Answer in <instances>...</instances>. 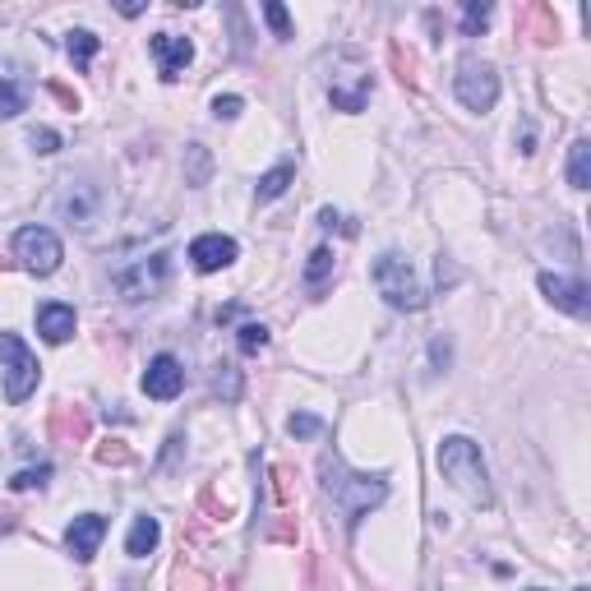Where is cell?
I'll return each mask as SVG.
<instances>
[{"mask_svg":"<svg viewBox=\"0 0 591 591\" xmlns=\"http://www.w3.org/2000/svg\"><path fill=\"white\" fill-rule=\"evenodd\" d=\"M319 485H324L328 504L338 508V518L347 531H356V522L370 513V508H379L388 499V476L384 471H374V476H365V471H351L347 462H342L338 448H328L324 458H319Z\"/></svg>","mask_w":591,"mask_h":591,"instance_id":"obj_1","label":"cell"},{"mask_svg":"<svg viewBox=\"0 0 591 591\" xmlns=\"http://www.w3.org/2000/svg\"><path fill=\"white\" fill-rule=\"evenodd\" d=\"M439 471H444L453 490L467 495L476 508H495V485H490V471H485L481 448L471 444L467 435H448L439 444Z\"/></svg>","mask_w":591,"mask_h":591,"instance_id":"obj_2","label":"cell"},{"mask_svg":"<svg viewBox=\"0 0 591 591\" xmlns=\"http://www.w3.org/2000/svg\"><path fill=\"white\" fill-rule=\"evenodd\" d=\"M374 93V74H370V61H365L356 47H342L328 56V102L338 111H365Z\"/></svg>","mask_w":591,"mask_h":591,"instance_id":"obj_3","label":"cell"},{"mask_svg":"<svg viewBox=\"0 0 591 591\" xmlns=\"http://www.w3.org/2000/svg\"><path fill=\"white\" fill-rule=\"evenodd\" d=\"M374 287H379V296H384L393 310H425V287L421 278H416V268L402 259V254H379L374 259Z\"/></svg>","mask_w":591,"mask_h":591,"instance_id":"obj_4","label":"cell"},{"mask_svg":"<svg viewBox=\"0 0 591 591\" xmlns=\"http://www.w3.org/2000/svg\"><path fill=\"white\" fill-rule=\"evenodd\" d=\"M167 273H171V254L157 250L144 254V259H130L111 273V287L121 291V301H153L157 291L167 287Z\"/></svg>","mask_w":591,"mask_h":591,"instance_id":"obj_5","label":"cell"},{"mask_svg":"<svg viewBox=\"0 0 591 591\" xmlns=\"http://www.w3.org/2000/svg\"><path fill=\"white\" fill-rule=\"evenodd\" d=\"M0 370H5V398L10 402H28L37 393L42 365H37V356L24 347V338L0 333Z\"/></svg>","mask_w":591,"mask_h":591,"instance_id":"obj_6","label":"cell"},{"mask_svg":"<svg viewBox=\"0 0 591 591\" xmlns=\"http://www.w3.org/2000/svg\"><path fill=\"white\" fill-rule=\"evenodd\" d=\"M453 93L467 111H490L499 102V74L490 61L481 56H462L458 61V74H453Z\"/></svg>","mask_w":591,"mask_h":591,"instance_id":"obj_7","label":"cell"},{"mask_svg":"<svg viewBox=\"0 0 591 591\" xmlns=\"http://www.w3.org/2000/svg\"><path fill=\"white\" fill-rule=\"evenodd\" d=\"M14 254H19V264L28 268V273H37V278H47V273H56L61 268V236L51 227H19L14 231Z\"/></svg>","mask_w":591,"mask_h":591,"instance_id":"obj_8","label":"cell"},{"mask_svg":"<svg viewBox=\"0 0 591 591\" xmlns=\"http://www.w3.org/2000/svg\"><path fill=\"white\" fill-rule=\"evenodd\" d=\"M541 296L555 310H564V314H573V319H587V310H591V291H587V282H578V278H564V273H541Z\"/></svg>","mask_w":591,"mask_h":591,"instance_id":"obj_9","label":"cell"},{"mask_svg":"<svg viewBox=\"0 0 591 591\" xmlns=\"http://www.w3.org/2000/svg\"><path fill=\"white\" fill-rule=\"evenodd\" d=\"M97 185H88V181H61V199H56V208H61V218L70 222V227H93V218H97Z\"/></svg>","mask_w":591,"mask_h":591,"instance_id":"obj_10","label":"cell"},{"mask_svg":"<svg viewBox=\"0 0 591 591\" xmlns=\"http://www.w3.org/2000/svg\"><path fill=\"white\" fill-rule=\"evenodd\" d=\"M33 97V79L19 61H0V121H14L19 111H28Z\"/></svg>","mask_w":591,"mask_h":591,"instance_id":"obj_11","label":"cell"},{"mask_svg":"<svg viewBox=\"0 0 591 591\" xmlns=\"http://www.w3.org/2000/svg\"><path fill=\"white\" fill-rule=\"evenodd\" d=\"M148 51H153L157 74H162V79H181L185 65L194 61V42L190 37H176V33H157L153 42H148Z\"/></svg>","mask_w":591,"mask_h":591,"instance_id":"obj_12","label":"cell"},{"mask_svg":"<svg viewBox=\"0 0 591 591\" xmlns=\"http://www.w3.org/2000/svg\"><path fill=\"white\" fill-rule=\"evenodd\" d=\"M236 254H241V245L231 241V236H222V231H208V236H199L190 245V259L199 273H222V268L236 264Z\"/></svg>","mask_w":591,"mask_h":591,"instance_id":"obj_13","label":"cell"},{"mask_svg":"<svg viewBox=\"0 0 591 591\" xmlns=\"http://www.w3.org/2000/svg\"><path fill=\"white\" fill-rule=\"evenodd\" d=\"M181 388H185V370H181L176 356H153V361H148V370H144V393L148 398L171 402Z\"/></svg>","mask_w":591,"mask_h":591,"instance_id":"obj_14","label":"cell"},{"mask_svg":"<svg viewBox=\"0 0 591 591\" xmlns=\"http://www.w3.org/2000/svg\"><path fill=\"white\" fill-rule=\"evenodd\" d=\"M102 536H107V518H102V513H84V518H74L70 531H65V550H70L79 564H93Z\"/></svg>","mask_w":591,"mask_h":591,"instance_id":"obj_15","label":"cell"},{"mask_svg":"<svg viewBox=\"0 0 591 591\" xmlns=\"http://www.w3.org/2000/svg\"><path fill=\"white\" fill-rule=\"evenodd\" d=\"M37 333L51 342V347H61V342L74 338V310L61 301H47L37 305Z\"/></svg>","mask_w":591,"mask_h":591,"instance_id":"obj_16","label":"cell"},{"mask_svg":"<svg viewBox=\"0 0 591 591\" xmlns=\"http://www.w3.org/2000/svg\"><path fill=\"white\" fill-rule=\"evenodd\" d=\"M88 411L84 407H56L51 411V439L56 444H84L88 439Z\"/></svg>","mask_w":591,"mask_h":591,"instance_id":"obj_17","label":"cell"},{"mask_svg":"<svg viewBox=\"0 0 591 591\" xmlns=\"http://www.w3.org/2000/svg\"><path fill=\"white\" fill-rule=\"evenodd\" d=\"M157 541H162V522L153 518V513H139L130 527V536H125V555L130 559H148L157 550Z\"/></svg>","mask_w":591,"mask_h":591,"instance_id":"obj_18","label":"cell"},{"mask_svg":"<svg viewBox=\"0 0 591 591\" xmlns=\"http://www.w3.org/2000/svg\"><path fill=\"white\" fill-rule=\"evenodd\" d=\"M291 181H296V162H278L273 171H264V176H259V185H254V199H259V204H268V199H282Z\"/></svg>","mask_w":591,"mask_h":591,"instance_id":"obj_19","label":"cell"},{"mask_svg":"<svg viewBox=\"0 0 591 591\" xmlns=\"http://www.w3.org/2000/svg\"><path fill=\"white\" fill-rule=\"evenodd\" d=\"M568 185L591 190V139H573V148H568Z\"/></svg>","mask_w":591,"mask_h":591,"instance_id":"obj_20","label":"cell"},{"mask_svg":"<svg viewBox=\"0 0 591 591\" xmlns=\"http://www.w3.org/2000/svg\"><path fill=\"white\" fill-rule=\"evenodd\" d=\"M522 19H527L531 37H536L541 47H550V42L559 37V19H555V10H550V5H527V10H522Z\"/></svg>","mask_w":591,"mask_h":591,"instance_id":"obj_21","label":"cell"},{"mask_svg":"<svg viewBox=\"0 0 591 591\" xmlns=\"http://www.w3.org/2000/svg\"><path fill=\"white\" fill-rule=\"evenodd\" d=\"M97 47H102V42H97V33H88V28H74L70 42H65L74 70H88V65H93V56H97Z\"/></svg>","mask_w":591,"mask_h":591,"instance_id":"obj_22","label":"cell"},{"mask_svg":"<svg viewBox=\"0 0 591 591\" xmlns=\"http://www.w3.org/2000/svg\"><path fill=\"white\" fill-rule=\"evenodd\" d=\"M328 278H333V250H328V245H319V250L310 254V264H305V287L324 291Z\"/></svg>","mask_w":591,"mask_h":591,"instance_id":"obj_23","label":"cell"},{"mask_svg":"<svg viewBox=\"0 0 591 591\" xmlns=\"http://www.w3.org/2000/svg\"><path fill=\"white\" fill-rule=\"evenodd\" d=\"M97 462H102V467H130L134 448L125 444V439H107V444H97Z\"/></svg>","mask_w":591,"mask_h":591,"instance_id":"obj_24","label":"cell"},{"mask_svg":"<svg viewBox=\"0 0 591 591\" xmlns=\"http://www.w3.org/2000/svg\"><path fill=\"white\" fill-rule=\"evenodd\" d=\"M490 14H495V10H490L485 0H471L467 14H462V37H476V33H481V28L490 24Z\"/></svg>","mask_w":591,"mask_h":591,"instance_id":"obj_25","label":"cell"},{"mask_svg":"<svg viewBox=\"0 0 591 591\" xmlns=\"http://www.w3.org/2000/svg\"><path fill=\"white\" fill-rule=\"evenodd\" d=\"M287 435L291 439H314V435H324V421L310 416V411H296V416L287 421Z\"/></svg>","mask_w":591,"mask_h":591,"instance_id":"obj_26","label":"cell"},{"mask_svg":"<svg viewBox=\"0 0 591 591\" xmlns=\"http://www.w3.org/2000/svg\"><path fill=\"white\" fill-rule=\"evenodd\" d=\"M388 61H393V70H398L402 88H416V61H411L407 51H402V42H393V47H388Z\"/></svg>","mask_w":591,"mask_h":591,"instance_id":"obj_27","label":"cell"},{"mask_svg":"<svg viewBox=\"0 0 591 591\" xmlns=\"http://www.w3.org/2000/svg\"><path fill=\"white\" fill-rule=\"evenodd\" d=\"M213 388H218L227 402H236V398H241V370H236V365H218V379H213Z\"/></svg>","mask_w":591,"mask_h":591,"instance_id":"obj_28","label":"cell"},{"mask_svg":"<svg viewBox=\"0 0 591 591\" xmlns=\"http://www.w3.org/2000/svg\"><path fill=\"white\" fill-rule=\"evenodd\" d=\"M236 342H241L245 356H254V351H264V347H268V328H264V324H241Z\"/></svg>","mask_w":591,"mask_h":591,"instance_id":"obj_29","label":"cell"},{"mask_svg":"<svg viewBox=\"0 0 591 591\" xmlns=\"http://www.w3.org/2000/svg\"><path fill=\"white\" fill-rule=\"evenodd\" d=\"M208 148L204 144H190V185H208Z\"/></svg>","mask_w":591,"mask_h":591,"instance_id":"obj_30","label":"cell"},{"mask_svg":"<svg viewBox=\"0 0 591 591\" xmlns=\"http://www.w3.org/2000/svg\"><path fill=\"white\" fill-rule=\"evenodd\" d=\"M47 476H51V467H28V471H19V476H10V485L14 490H42V485H47Z\"/></svg>","mask_w":591,"mask_h":591,"instance_id":"obj_31","label":"cell"},{"mask_svg":"<svg viewBox=\"0 0 591 591\" xmlns=\"http://www.w3.org/2000/svg\"><path fill=\"white\" fill-rule=\"evenodd\" d=\"M28 144H33L37 153H61V144H65V139H61L56 130H47V125H42V130H33V134H28Z\"/></svg>","mask_w":591,"mask_h":591,"instance_id":"obj_32","label":"cell"},{"mask_svg":"<svg viewBox=\"0 0 591 591\" xmlns=\"http://www.w3.org/2000/svg\"><path fill=\"white\" fill-rule=\"evenodd\" d=\"M264 19H268V28H273L278 37H291V14L282 10V5H273V0H268V5H264Z\"/></svg>","mask_w":591,"mask_h":591,"instance_id":"obj_33","label":"cell"},{"mask_svg":"<svg viewBox=\"0 0 591 591\" xmlns=\"http://www.w3.org/2000/svg\"><path fill=\"white\" fill-rule=\"evenodd\" d=\"M241 97L236 93H227V97H213V116H218V121H236V116H241Z\"/></svg>","mask_w":591,"mask_h":591,"instance_id":"obj_34","label":"cell"},{"mask_svg":"<svg viewBox=\"0 0 591 591\" xmlns=\"http://www.w3.org/2000/svg\"><path fill=\"white\" fill-rule=\"evenodd\" d=\"M181 448H185V435H171L167 439V453H162V471L176 467V458H181Z\"/></svg>","mask_w":591,"mask_h":591,"instance_id":"obj_35","label":"cell"},{"mask_svg":"<svg viewBox=\"0 0 591 591\" xmlns=\"http://www.w3.org/2000/svg\"><path fill=\"white\" fill-rule=\"evenodd\" d=\"M47 88H51V97H56V102H61L65 111H79V97H74L65 84H47Z\"/></svg>","mask_w":591,"mask_h":591,"instance_id":"obj_36","label":"cell"},{"mask_svg":"<svg viewBox=\"0 0 591 591\" xmlns=\"http://www.w3.org/2000/svg\"><path fill=\"white\" fill-rule=\"evenodd\" d=\"M338 213H333V208H324V213H319V227H338Z\"/></svg>","mask_w":591,"mask_h":591,"instance_id":"obj_37","label":"cell"},{"mask_svg":"<svg viewBox=\"0 0 591 591\" xmlns=\"http://www.w3.org/2000/svg\"><path fill=\"white\" fill-rule=\"evenodd\" d=\"M435 361H439V365H448V342H444V338L435 342Z\"/></svg>","mask_w":591,"mask_h":591,"instance_id":"obj_38","label":"cell"},{"mask_svg":"<svg viewBox=\"0 0 591 591\" xmlns=\"http://www.w3.org/2000/svg\"><path fill=\"white\" fill-rule=\"evenodd\" d=\"M14 527V513H0V531H10Z\"/></svg>","mask_w":591,"mask_h":591,"instance_id":"obj_39","label":"cell"},{"mask_svg":"<svg viewBox=\"0 0 591 591\" xmlns=\"http://www.w3.org/2000/svg\"><path fill=\"white\" fill-rule=\"evenodd\" d=\"M573 591H587V587H573Z\"/></svg>","mask_w":591,"mask_h":591,"instance_id":"obj_40","label":"cell"},{"mask_svg":"<svg viewBox=\"0 0 591 591\" xmlns=\"http://www.w3.org/2000/svg\"><path fill=\"white\" fill-rule=\"evenodd\" d=\"M0 268H5V259H0Z\"/></svg>","mask_w":591,"mask_h":591,"instance_id":"obj_41","label":"cell"},{"mask_svg":"<svg viewBox=\"0 0 591 591\" xmlns=\"http://www.w3.org/2000/svg\"><path fill=\"white\" fill-rule=\"evenodd\" d=\"M531 591H541V587H531Z\"/></svg>","mask_w":591,"mask_h":591,"instance_id":"obj_42","label":"cell"}]
</instances>
